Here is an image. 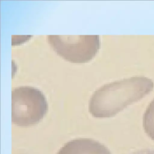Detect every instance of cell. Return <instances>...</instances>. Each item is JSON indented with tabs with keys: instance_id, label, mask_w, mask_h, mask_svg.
Segmentation results:
<instances>
[{
	"instance_id": "6da1fadb",
	"label": "cell",
	"mask_w": 154,
	"mask_h": 154,
	"mask_svg": "<svg viewBox=\"0 0 154 154\" xmlns=\"http://www.w3.org/2000/svg\"><path fill=\"white\" fill-rule=\"evenodd\" d=\"M153 88V81L143 76L105 84L91 95L88 103L89 112L97 118L114 117L149 94Z\"/></svg>"
},
{
	"instance_id": "7a4b0ae2",
	"label": "cell",
	"mask_w": 154,
	"mask_h": 154,
	"mask_svg": "<svg viewBox=\"0 0 154 154\" xmlns=\"http://www.w3.org/2000/svg\"><path fill=\"white\" fill-rule=\"evenodd\" d=\"M48 111L44 94L38 88L21 86L11 91V120L19 126H29L38 123Z\"/></svg>"
},
{
	"instance_id": "3957f363",
	"label": "cell",
	"mask_w": 154,
	"mask_h": 154,
	"mask_svg": "<svg viewBox=\"0 0 154 154\" xmlns=\"http://www.w3.org/2000/svg\"><path fill=\"white\" fill-rule=\"evenodd\" d=\"M47 40L57 54L73 63L90 61L97 55L100 48V39L97 35H49Z\"/></svg>"
},
{
	"instance_id": "277c9868",
	"label": "cell",
	"mask_w": 154,
	"mask_h": 154,
	"mask_svg": "<svg viewBox=\"0 0 154 154\" xmlns=\"http://www.w3.org/2000/svg\"><path fill=\"white\" fill-rule=\"evenodd\" d=\"M57 154H111L99 142L89 138H77L66 143Z\"/></svg>"
},
{
	"instance_id": "5b68a950",
	"label": "cell",
	"mask_w": 154,
	"mask_h": 154,
	"mask_svg": "<svg viewBox=\"0 0 154 154\" xmlns=\"http://www.w3.org/2000/svg\"><path fill=\"white\" fill-rule=\"evenodd\" d=\"M143 126L145 133L154 141V99L147 105L144 112Z\"/></svg>"
},
{
	"instance_id": "8992f818",
	"label": "cell",
	"mask_w": 154,
	"mask_h": 154,
	"mask_svg": "<svg viewBox=\"0 0 154 154\" xmlns=\"http://www.w3.org/2000/svg\"><path fill=\"white\" fill-rule=\"evenodd\" d=\"M131 154H154V149H141L135 150Z\"/></svg>"
}]
</instances>
